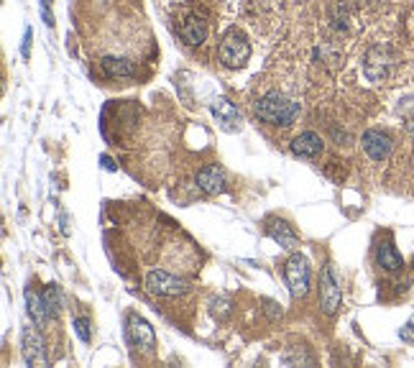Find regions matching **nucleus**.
I'll use <instances>...</instances> for the list:
<instances>
[{"instance_id": "obj_1", "label": "nucleus", "mask_w": 414, "mask_h": 368, "mask_svg": "<svg viewBox=\"0 0 414 368\" xmlns=\"http://www.w3.org/2000/svg\"><path fill=\"white\" fill-rule=\"evenodd\" d=\"M256 115H259L261 121L274 123V126H289V123H295V118L299 115V103L284 98L279 92H269V95H264V98L259 100Z\"/></svg>"}, {"instance_id": "obj_2", "label": "nucleus", "mask_w": 414, "mask_h": 368, "mask_svg": "<svg viewBox=\"0 0 414 368\" xmlns=\"http://www.w3.org/2000/svg\"><path fill=\"white\" fill-rule=\"evenodd\" d=\"M248 57H251V46H248L246 36L235 29L228 31L223 44H220V62L228 70H240V67H246Z\"/></svg>"}, {"instance_id": "obj_3", "label": "nucleus", "mask_w": 414, "mask_h": 368, "mask_svg": "<svg viewBox=\"0 0 414 368\" xmlns=\"http://www.w3.org/2000/svg\"><path fill=\"white\" fill-rule=\"evenodd\" d=\"M146 289L156 297H176V294H184L190 289V284L174 274H167V271H151L146 276Z\"/></svg>"}, {"instance_id": "obj_4", "label": "nucleus", "mask_w": 414, "mask_h": 368, "mask_svg": "<svg viewBox=\"0 0 414 368\" xmlns=\"http://www.w3.org/2000/svg\"><path fill=\"white\" fill-rule=\"evenodd\" d=\"M284 279L289 284L292 297H304L309 289V263L304 256H292L284 266Z\"/></svg>"}, {"instance_id": "obj_5", "label": "nucleus", "mask_w": 414, "mask_h": 368, "mask_svg": "<svg viewBox=\"0 0 414 368\" xmlns=\"http://www.w3.org/2000/svg\"><path fill=\"white\" fill-rule=\"evenodd\" d=\"M340 302H343V294H340V287L335 282L332 266H325L323 276H320V307H323L325 315H335Z\"/></svg>"}, {"instance_id": "obj_6", "label": "nucleus", "mask_w": 414, "mask_h": 368, "mask_svg": "<svg viewBox=\"0 0 414 368\" xmlns=\"http://www.w3.org/2000/svg\"><path fill=\"white\" fill-rule=\"evenodd\" d=\"M128 335H131V343L141 350H154L156 348V333L154 327L148 325L146 320L138 317V315H131L128 317Z\"/></svg>"}, {"instance_id": "obj_7", "label": "nucleus", "mask_w": 414, "mask_h": 368, "mask_svg": "<svg viewBox=\"0 0 414 368\" xmlns=\"http://www.w3.org/2000/svg\"><path fill=\"white\" fill-rule=\"evenodd\" d=\"M389 67H392V62H389V49H384V46H373V49L366 54L363 72L371 82H381V79L387 77Z\"/></svg>"}, {"instance_id": "obj_8", "label": "nucleus", "mask_w": 414, "mask_h": 368, "mask_svg": "<svg viewBox=\"0 0 414 368\" xmlns=\"http://www.w3.org/2000/svg\"><path fill=\"white\" fill-rule=\"evenodd\" d=\"M361 143H363V151L371 156L373 162H384L392 154V138L387 133H381V131H366Z\"/></svg>"}, {"instance_id": "obj_9", "label": "nucleus", "mask_w": 414, "mask_h": 368, "mask_svg": "<svg viewBox=\"0 0 414 368\" xmlns=\"http://www.w3.org/2000/svg\"><path fill=\"white\" fill-rule=\"evenodd\" d=\"M292 154L302 156V159H315V156L323 154V138L312 131H304L292 141Z\"/></svg>"}, {"instance_id": "obj_10", "label": "nucleus", "mask_w": 414, "mask_h": 368, "mask_svg": "<svg viewBox=\"0 0 414 368\" xmlns=\"http://www.w3.org/2000/svg\"><path fill=\"white\" fill-rule=\"evenodd\" d=\"M212 115L218 118V123L225 128V131H235V128H238V123H240L238 107L233 105L228 98L212 100Z\"/></svg>"}, {"instance_id": "obj_11", "label": "nucleus", "mask_w": 414, "mask_h": 368, "mask_svg": "<svg viewBox=\"0 0 414 368\" xmlns=\"http://www.w3.org/2000/svg\"><path fill=\"white\" fill-rule=\"evenodd\" d=\"M179 36H182L184 44L200 46V44L207 39V23H205L200 15H190V18H184L182 26H179Z\"/></svg>"}, {"instance_id": "obj_12", "label": "nucleus", "mask_w": 414, "mask_h": 368, "mask_svg": "<svg viewBox=\"0 0 414 368\" xmlns=\"http://www.w3.org/2000/svg\"><path fill=\"white\" fill-rule=\"evenodd\" d=\"M197 187L207 195H220L225 192V174L218 166H205L200 174H197Z\"/></svg>"}, {"instance_id": "obj_13", "label": "nucleus", "mask_w": 414, "mask_h": 368, "mask_svg": "<svg viewBox=\"0 0 414 368\" xmlns=\"http://www.w3.org/2000/svg\"><path fill=\"white\" fill-rule=\"evenodd\" d=\"M23 358H26L28 366H34L39 358H41L44 353V340L41 335H39V330H34V327H26L23 330Z\"/></svg>"}, {"instance_id": "obj_14", "label": "nucleus", "mask_w": 414, "mask_h": 368, "mask_svg": "<svg viewBox=\"0 0 414 368\" xmlns=\"http://www.w3.org/2000/svg\"><path fill=\"white\" fill-rule=\"evenodd\" d=\"M26 307H28V315L34 317V325L36 327H44L46 325V320L51 317L49 310H46V305H44V297H39L34 289H26Z\"/></svg>"}, {"instance_id": "obj_15", "label": "nucleus", "mask_w": 414, "mask_h": 368, "mask_svg": "<svg viewBox=\"0 0 414 368\" xmlns=\"http://www.w3.org/2000/svg\"><path fill=\"white\" fill-rule=\"evenodd\" d=\"M376 261H379L381 269H387V271H399L401 266H404L399 251H396L392 243H381L379 251H376Z\"/></svg>"}, {"instance_id": "obj_16", "label": "nucleus", "mask_w": 414, "mask_h": 368, "mask_svg": "<svg viewBox=\"0 0 414 368\" xmlns=\"http://www.w3.org/2000/svg\"><path fill=\"white\" fill-rule=\"evenodd\" d=\"M103 70H105L108 77H136V64L128 62V59L105 57L103 59Z\"/></svg>"}, {"instance_id": "obj_17", "label": "nucleus", "mask_w": 414, "mask_h": 368, "mask_svg": "<svg viewBox=\"0 0 414 368\" xmlns=\"http://www.w3.org/2000/svg\"><path fill=\"white\" fill-rule=\"evenodd\" d=\"M269 235H271V238H274L281 248H295L297 246L295 230H292L287 223H281V220H271V225H269Z\"/></svg>"}, {"instance_id": "obj_18", "label": "nucleus", "mask_w": 414, "mask_h": 368, "mask_svg": "<svg viewBox=\"0 0 414 368\" xmlns=\"http://www.w3.org/2000/svg\"><path fill=\"white\" fill-rule=\"evenodd\" d=\"M44 305H46V310H49L51 317H56L59 312H62L64 302H62V289L56 287V284H49L46 289H44Z\"/></svg>"}, {"instance_id": "obj_19", "label": "nucleus", "mask_w": 414, "mask_h": 368, "mask_svg": "<svg viewBox=\"0 0 414 368\" xmlns=\"http://www.w3.org/2000/svg\"><path fill=\"white\" fill-rule=\"evenodd\" d=\"M75 330H77L79 340L82 343H90V320L87 317H77L75 320Z\"/></svg>"}, {"instance_id": "obj_20", "label": "nucleus", "mask_w": 414, "mask_h": 368, "mask_svg": "<svg viewBox=\"0 0 414 368\" xmlns=\"http://www.w3.org/2000/svg\"><path fill=\"white\" fill-rule=\"evenodd\" d=\"M399 335H401V340H407V343H412V340H414V315L409 317L407 325L399 330Z\"/></svg>"}, {"instance_id": "obj_21", "label": "nucleus", "mask_w": 414, "mask_h": 368, "mask_svg": "<svg viewBox=\"0 0 414 368\" xmlns=\"http://www.w3.org/2000/svg\"><path fill=\"white\" fill-rule=\"evenodd\" d=\"M100 162H103V166H105L108 171H115V164L110 162V156H103V159H100Z\"/></svg>"}, {"instance_id": "obj_22", "label": "nucleus", "mask_w": 414, "mask_h": 368, "mask_svg": "<svg viewBox=\"0 0 414 368\" xmlns=\"http://www.w3.org/2000/svg\"><path fill=\"white\" fill-rule=\"evenodd\" d=\"M28 41H31V29H26V39H23V57H28Z\"/></svg>"}, {"instance_id": "obj_23", "label": "nucleus", "mask_w": 414, "mask_h": 368, "mask_svg": "<svg viewBox=\"0 0 414 368\" xmlns=\"http://www.w3.org/2000/svg\"><path fill=\"white\" fill-rule=\"evenodd\" d=\"M266 310H269V315H271V317H281V310H276V305H271V302H269L266 305Z\"/></svg>"}, {"instance_id": "obj_24", "label": "nucleus", "mask_w": 414, "mask_h": 368, "mask_svg": "<svg viewBox=\"0 0 414 368\" xmlns=\"http://www.w3.org/2000/svg\"><path fill=\"white\" fill-rule=\"evenodd\" d=\"M407 128H409V133H412V136H414V121H412V123H409V126H407Z\"/></svg>"}]
</instances>
